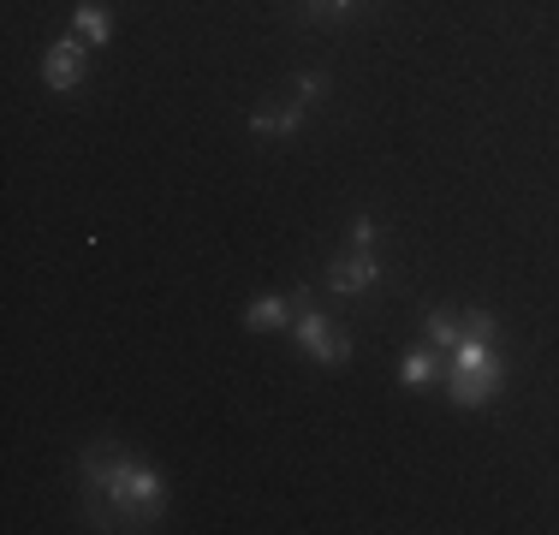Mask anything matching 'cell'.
I'll list each match as a JSON object with an SVG mask.
<instances>
[{
	"mask_svg": "<svg viewBox=\"0 0 559 535\" xmlns=\"http://www.w3.org/2000/svg\"><path fill=\"white\" fill-rule=\"evenodd\" d=\"M162 512H167V488H162V476H155V464L150 459H119L108 488H102V506L90 518H96V530H108L102 518H131L138 530H150V524H162Z\"/></svg>",
	"mask_w": 559,
	"mask_h": 535,
	"instance_id": "1",
	"label": "cell"
},
{
	"mask_svg": "<svg viewBox=\"0 0 559 535\" xmlns=\"http://www.w3.org/2000/svg\"><path fill=\"white\" fill-rule=\"evenodd\" d=\"M292 333H298V345H304L310 357H322L328 369H345V364H352V340L340 333V321H328L322 310H316L304 286L292 292Z\"/></svg>",
	"mask_w": 559,
	"mask_h": 535,
	"instance_id": "2",
	"label": "cell"
},
{
	"mask_svg": "<svg viewBox=\"0 0 559 535\" xmlns=\"http://www.w3.org/2000/svg\"><path fill=\"white\" fill-rule=\"evenodd\" d=\"M84 66H90V54H84V36H60V43H48L43 54V84L48 90H78L84 84Z\"/></svg>",
	"mask_w": 559,
	"mask_h": 535,
	"instance_id": "3",
	"label": "cell"
},
{
	"mask_svg": "<svg viewBox=\"0 0 559 535\" xmlns=\"http://www.w3.org/2000/svg\"><path fill=\"white\" fill-rule=\"evenodd\" d=\"M328 286L345 292V298H357V292H376V286H381L376 250H352V257H334V262H328Z\"/></svg>",
	"mask_w": 559,
	"mask_h": 535,
	"instance_id": "4",
	"label": "cell"
},
{
	"mask_svg": "<svg viewBox=\"0 0 559 535\" xmlns=\"http://www.w3.org/2000/svg\"><path fill=\"white\" fill-rule=\"evenodd\" d=\"M500 381H506V369H476V374H459V369H452L447 393H452V405L476 411V405H488V399L500 393Z\"/></svg>",
	"mask_w": 559,
	"mask_h": 535,
	"instance_id": "5",
	"label": "cell"
},
{
	"mask_svg": "<svg viewBox=\"0 0 559 535\" xmlns=\"http://www.w3.org/2000/svg\"><path fill=\"white\" fill-rule=\"evenodd\" d=\"M126 459V452L119 447H90L84 452V464H78V471H84V494H90V512H96L102 506V488H108V476H114V464Z\"/></svg>",
	"mask_w": 559,
	"mask_h": 535,
	"instance_id": "6",
	"label": "cell"
},
{
	"mask_svg": "<svg viewBox=\"0 0 559 535\" xmlns=\"http://www.w3.org/2000/svg\"><path fill=\"white\" fill-rule=\"evenodd\" d=\"M298 126H304V107L298 102L257 107V114H250V131H257V138H298Z\"/></svg>",
	"mask_w": 559,
	"mask_h": 535,
	"instance_id": "7",
	"label": "cell"
},
{
	"mask_svg": "<svg viewBox=\"0 0 559 535\" xmlns=\"http://www.w3.org/2000/svg\"><path fill=\"white\" fill-rule=\"evenodd\" d=\"M72 31L84 36L90 48H102L114 36V19H108V7H96V0H84V7H78V19H72Z\"/></svg>",
	"mask_w": 559,
	"mask_h": 535,
	"instance_id": "8",
	"label": "cell"
},
{
	"mask_svg": "<svg viewBox=\"0 0 559 535\" xmlns=\"http://www.w3.org/2000/svg\"><path fill=\"white\" fill-rule=\"evenodd\" d=\"M245 328H292V298H257L245 310Z\"/></svg>",
	"mask_w": 559,
	"mask_h": 535,
	"instance_id": "9",
	"label": "cell"
},
{
	"mask_svg": "<svg viewBox=\"0 0 559 535\" xmlns=\"http://www.w3.org/2000/svg\"><path fill=\"white\" fill-rule=\"evenodd\" d=\"M435 374H441V357H435V352H411L405 364H399V381H405L411 393H423V387H435Z\"/></svg>",
	"mask_w": 559,
	"mask_h": 535,
	"instance_id": "10",
	"label": "cell"
},
{
	"mask_svg": "<svg viewBox=\"0 0 559 535\" xmlns=\"http://www.w3.org/2000/svg\"><path fill=\"white\" fill-rule=\"evenodd\" d=\"M423 333H429L435 345H459V340H464V316H459V310H429Z\"/></svg>",
	"mask_w": 559,
	"mask_h": 535,
	"instance_id": "11",
	"label": "cell"
},
{
	"mask_svg": "<svg viewBox=\"0 0 559 535\" xmlns=\"http://www.w3.org/2000/svg\"><path fill=\"white\" fill-rule=\"evenodd\" d=\"M322 96H328V78H322V72H298V84H292V102H298V107H316Z\"/></svg>",
	"mask_w": 559,
	"mask_h": 535,
	"instance_id": "12",
	"label": "cell"
},
{
	"mask_svg": "<svg viewBox=\"0 0 559 535\" xmlns=\"http://www.w3.org/2000/svg\"><path fill=\"white\" fill-rule=\"evenodd\" d=\"M376 238H381V226L369 221V214H357L352 221V250H376Z\"/></svg>",
	"mask_w": 559,
	"mask_h": 535,
	"instance_id": "13",
	"label": "cell"
},
{
	"mask_svg": "<svg viewBox=\"0 0 559 535\" xmlns=\"http://www.w3.org/2000/svg\"><path fill=\"white\" fill-rule=\"evenodd\" d=\"M464 340H495V316L471 310V316H464Z\"/></svg>",
	"mask_w": 559,
	"mask_h": 535,
	"instance_id": "14",
	"label": "cell"
},
{
	"mask_svg": "<svg viewBox=\"0 0 559 535\" xmlns=\"http://www.w3.org/2000/svg\"><path fill=\"white\" fill-rule=\"evenodd\" d=\"M310 7H322V12H352L357 0H310Z\"/></svg>",
	"mask_w": 559,
	"mask_h": 535,
	"instance_id": "15",
	"label": "cell"
}]
</instances>
